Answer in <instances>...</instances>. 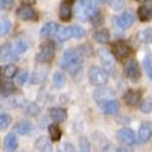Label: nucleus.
<instances>
[{
	"mask_svg": "<svg viewBox=\"0 0 152 152\" xmlns=\"http://www.w3.org/2000/svg\"><path fill=\"white\" fill-rule=\"evenodd\" d=\"M61 67L66 72H69L70 75H76L82 67V59H81L79 52H76V50L64 52V55L61 58Z\"/></svg>",
	"mask_w": 152,
	"mask_h": 152,
	"instance_id": "f257e3e1",
	"label": "nucleus"
},
{
	"mask_svg": "<svg viewBox=\"0 0 152 152\" xmlns=\"http://www.w3.org/2000/svg\"><path fill=\"white\" fill-rule=\"evenodd\" d=\"M97 14H100V12L91 0H81L76 6V15L81 20H91Z\"/></svg>",
	"mask_w": 152,
	"mask_h": 152,
	"instance_id": "f03ea898",
	"label": "nucleus"
},
{
	"mask_svg": "<svg viewBox=\"0 0 152 152\" xmlns=\"http://www.w3.org/2000/svg\"><path fill=\"white\" fill-rule=\"evenodd\" d=\"M88 78H90V82L97 85V87H102L108 82V73L102 69V67H91L88 70Z\"/></svg>",
	"mask_w": 152,
	"mask_h": 152,
	"instance_id": "7ed1b4c3",
	"label": "nucleus"
},
{
	"mask_svg": "<svg viewBox=\"0 0 152 152\" xmlns=\"http://www.w3.org/2000/svg\"><path fill=\"white\" fill-rule=\"evenodd\" d=\"M53 56H55L53 47L50 44H44V46H41L40 52H38V55H37V61L38 62H50L53 59Z\"/></svg>",
	"mask_w": 152,
	"mask_h": 152,
	"instance_id": "20e7f679",
	"label": "nucleus"
},
{
	"mask_svg": "<svg viewBox=\"0 0 152 152\" xmlns=\"http://www.w3.org/2000/svg\"><path fill=\"white\" fill-rule=\"evenodd\" d=\"M117 138H119V142H122L123 145L126 146H131V145H135L137 142V137L134 134V131L128 129V128H123L117 132Z\"/></svg>",
	"mask_w": 152,
	"mask_h": 152,
	"instance_id": "39448f33",
	"label": "nucleus"
},
{
	"mask_svg": "<svg viewBox=\"0 0 152 152\" xmlns=\"http://www.w3.org/2000/svg\"><path fill=\"white\" fill-rule=\"evenodd\" d=\"M152 137V123L151 122H145L140 126V131L137 135V142L138 143H148Z\"/></svg>",
	"mask_w": 152,
	"mask_h": 152,
	"instance_id": "423d86ee",
	"label": "nucleus"
},
{
	"mask_svg": "<svg viewBox=\"0 0 152 152\" xmlns=\"http://www.w3.org/2000/svg\"><path fill=\"white\" fill-rule=\"evenodd\" d=\"M28 49V43L23 38H17V40L11 44V52H12V59H17L20 55H23Z\"/></svg>",
	"mask_w": 152,
	"mask_h": 152,
	"instance_id": "0eeeda50",
	"label": "nucleus"
},
{
	"mask_svg": "<svg viewBox=\"0 0 152 152\" xmlns=\"http://www.w3.org/2000/svg\"><path fill=\"white\" fill-rule=\"evenodd\" d=\"M17 15H18L21 20H26V21L37 20V12H35V9H34L31 5H23V6H20L18 11H17Z\"/></svg>",
	"mask_w": 152,
	"mask_h": 152,
	"instance_id": "6e6552de",
	"label": "nucleus"
},
{
	"mask_svg": "<svg viewBox=\"0 0 152 152\" xmlns=\"http://www.w3.org/2000/svg\"><path fill=\"white\" fill-rule=\"evenodd\" d=\"M134 20H135V17H134L132 12L126 11V12H123V14H120L117 17V24H119V28H122V29H128L129 26L134 24Z\"/></svg>",
	"mask_w": 152,
	"mask_h": 152,
	"instance_id": "1a4fd4ad",
	"label": "nucleus"
},
{
	"mask_svg": "<svg viewBox=\"0 0 152 152\" xmlns=\"http://www.w3.org/2000/svg\"><path fill=\"white\" fill-rule=\"evenodd\" d=\"M113 53L116 55L117 59H125L126 56L129 55V47L125 41H117L116 44L113 46Z\"/></svg>",
	"mask_w": 152,
	"mask_h": 152,
	"instance_id": "9d476101",
	"label": "nucleus"
},
{
	"mask_svg": "<svg viewBox=\"0 0 152 152\" xmlns=\"http://www.w3.org/2000/svg\"><path fill=\"white\" fill-rule=\"evenodd\" d=\"M94 99H96V102L102 107L105 102H108V100H111L114 97H113V91L108 90V88H97L96 93H94Z\"/></svg>",
	"mask_w": 152,
	"mask_h": 152,
	"instance_id": "9b49d317",
	"label": "nucleus"
},
{
	"mask_svg": "<svg viewBox=\"0 0 152 152\" xmlns=\"http://www.w3.org/2000/svg\"><path fill=\"white\" fill-rule=\"evenodd\" d=\"M125 73H126V76H128L129 79L137 81L138 78H140V70H138L137 62L135 61H129L128 64H126V67H125Z\"/></svg>",
	"mask_w": 152,
	"mask_h": 152,
	"instance_id": "f8f14e48",
	"label": "nucleus"
},
{
	"mask_svg": "<svg viewBox=\"0 0 152 152\" xmlns=\"http://www.w3.org/2000/svg\"><path fill=\"white\" fill-rule=\"evenodd\" d=\"M58 31H59L58 24H56V23H53V21H49V23H46L44 26L41 28V35H43L44 38H50V37L56 35V34H58Z\"/></svg>",
	"mask_w": 152,
	"mask_h": 152,
	"instance_id": "ddd939ff",
	"label": "nucleus"
},
{
	"mask_svg": "<svg viewBox=\"0 0 152 152\" xmlns=\"http://www.w3.org/2000/svg\"><path fill=\"white\" fill-rule=\"evenodd\" d=\"M99 58L102 61V64H105L108 69H113L114 66V59H113V53L107 49H100L99 50Z\"/></svg>",
	"mask_w": 152,
	"mask_h": 152,
	"instance_id": "4468645a",
	"label": "nucleus"
},
{
	"mask_svg": "<svg viewBox=\"0 0 152 152\" xmlns=\"http://www.w3.org/2000/svg\"><path fill=\"white\" fill-rule=\"evenodd\" d=\"M32 131V123L28 122V120H20L15 123V132L17 134H21V135H26Z\"/></svg>",
	"mask_w": 152,
	"mask_h": 152,
	"instance_id": "2eb2a0df",
	"label": "nucleus"
},
{
	"mask_svg": "<svg viewBox=\"0 0 152 152\" xmlns=\"http://www.w3.org/2000/svg\"><path fill=\"white\" fill-rule=\"evenodd\" d=\"M17 145H18V142H17L15 134H8L5 137V151L6 152H14L17 149Z\"/></svg>",
	"mask_w": 152,
	"mask_h": 152,
	"instance_id": "dca6fc26",
	"label": "nucleus"
},
{
	"mask_svg": "<svg viewBox=\"0 0 152 152\" xmlns=\"http://www.w3.org/2000/svg\"><path fill=\"white\" fill-rule=\"evenodd\" d=\"M125 100H126V104H128V105H131V107H137L138 102H140V93L131 90V91H128V93L125 94Z\"/></svg>",
	"mask_w": 152,
	"mask_h": 152,
	"instance_id": "f3484780",
	"label": "nucleus"
},
{
	"mask_svg": "<svg viewBox=\"0 0 152 152\" xmlns=\"http://www.w3.org/2000/svg\"><path fill=\"white\" fill-rule=\"evenodd\" d=\"M50 117H52L55 122H64L67 119V113L62 108H52L50 110Z\"/></svg>",
	"mask_w": 152,
	"mask_h": 152,
	"instance_id": "a211bd4d",
	"label": "nucleus"
},
{
	"mask_svg": "<svg viewBox=\"0 0 152 152\" xmlns=\"http://www.w3.org/2000/svg\"><path fill=\"white\" fill-rule=\"evenodd\" d=\"M35 146H37V149L40 152H52V145H50V142L47 140V138H44V137L38 138V140L35 142Z\"/></svg>",
	"mask_w": 152,
	"mask_h": 152,
	"instance_id": "6ab92c4d",
	"label": "nucleus"
},
{
	"mask_svg": "<svg viewBox=\"0 0 152 152\" xmlns=\"http://www.w3.org/2000/svg\"><path fill=\"white\" fill-rule=\"evenodd\" d=\"M72 37H73L72 28H59V31L56 34V40L59 43H64V41H67L69 38H72Z\"/></svg>",
	"mask_w": 152,
	"mask_h": 152,
	"instance_id": "aec40b11",
	"label": "nucleus"
},
{
	"mask_svg": "<svg viewBox=\"0 0 152 152\" xmlns=\"http://www.w3.org/2000/svg\"><path fill=\"white\" fill-rule=\"evenodd\" d=\"M102 110H104L107 114H116V113L119 111V104H117V100L111 99V100H108V102H105V104L102 105Z\"/></svg>",
	"mask_w": 152,
	"mask_h": 152,
	"instance_id": "412c9836",
	"label": "nucleus"
},
{
	"mask_svg": "<svg viewBox=\"0 0 152 152\" xmlns=\"http://www.w3.org/2000/svg\"><path fill=\"white\" fill-rule=\"evenodd\" d=\"M59 17L62 21H69L72 18V9H70L69 3H62L59 6Z\"/></svg>",
	"mask_w": 152,
	"mask_h": 152,
	"instance_id": "4be33fe9",
	"label": "nucleus"
},
{
	"mask_svg": "<svg viewBox=\"0 0 152 152\" xmlns=\"http://www.w3.org/2000/svg\"><path fill=\"white\" fill-rule=\"evenodd\" d=\"M94 40L97 43H108L110 41V32L107 29H102V28L97 29L94 32Z\"/></svg>",
	"mask_w": 152,
	"mask_h": 152,
	"instance_id": "5701e85b",
	"label": "nucleus"
},
{
	"mask_svg": "<svg viewBox=\"0 0 152 152\" xmlns=\"http://www.w3.org/2000/svg\"><path fill=\"white\" fill-rule=\"evenodd\" d=\"M138 18H140L142 21H149L151 20V17H152V8L151 6H142L140 9H138Z\"/></svg>",
	"mask_w": 152,
	"mask_h": 152,
	"instance_id": "b1692460",
	"label": "nucleus"
},
{
	"mask_svg": "<svg viewBox=\"0 0 152 152\" xmlns=\"http://www.w3.org/2000/svg\"><path fill=\"white\" fill-rule=\"evenodd\" d=\"M17 67L14 66V64H8V66H5L3 67V70H2V75L5 76V78H15V76H17Z\"/></svg>",
	"mask_w": 152,
	"mask_h": 152,
	"instance_id": "393cba45",
	"label": "nucleus"
},
{
	"mask_svg": "<svg viewBox=\"0 0 152 152\" xmlns=\"http://www.w3.org/2000/svg\"><path fill=\"white\" fill-rule=\"evenodd\" d=\"M137 40L140 43H149L152 40V31L151 29H143L137 34Z\"/></svg>",
	"mask_w": 152,
	"mask_h": 152,
	"instance_id": "a878e982",
	"label": "nucleus"
},
{
	"mask_svg": "<svg viewBox=\"0 0 152 152\" xmlns=\"http://www.w3.org/2000/svg\"><path fill=\"white\" fill-rule=\"evenodd\" d=\"M49 134H50V138H52L53 142H58L61 138V129L58 128L56 125H50L49 126Z\"/></svg>",
	"mask_w": 152,
	"mask_h": 152,
	"instance_id": "bb28decb",
	"label": "nucleus"
},
{
	"mask_svg": "<svg viewBox=\"0 0 152 152\" xmlns=\"http://www.w3.org/2000/svg\"><path fill=\"white\" fill-rule=\"evenodd\" d=\"M9 31H11V21L6 17H3L2 21H0V34L6 35V34H9Z\"/></svg>",
	"mask_w": 152,
	"mask_h": 152,
	"instance_id": "cd10ccee",
	"label": "nucleus"
},
{
	"mask_svg": "<svg viewBox=\"0 0 152 152\" xmlns=\"http://www.w3.org/2000/svg\"><path fill=\"white\" fill-rule=\"evenodd\" d=\"M0 52H2V59H3V61H9V59H12V52H11V46H9V44L2 46Z\"/></svg>",
	"mask_w": 152,
	"mask_h": 152,
	"instance_id": "c85d7f7f",
	"label": "nucleus"
},
{
	"mask_svg": "<svg viewBox=\"0 0 152 152\" xmlns=\"http://www.w3.org/2000/svg\"><path fill=\"white\" fill-rule=\"evenodd\" d=\"M24 110H26V113L29 114V116H37V114L40 113V108L32 102H28L26 105H24Z\"/></svg>",
	"mask_w": 152,
	"mask_h": 152,
	"instance_id": "c756f323",
	"label": "nucleus"
},
{
	"mask_svg": "<svg viewBox=\"0 0 152 152\" xmlns=\"http://www.w3.org/2000/svg\"><path fill=\"white\" fill-rule=\"evenodd\" d=\"M28 76H29V73H28L26 70L18 72V73H17V76H15V82H17V85H23L24 82L28 81Z\"/></svg>",
	"mask_w": 152,
	"mask_h": 152,
	"instance_id": "7c9ffc66",
	"label": "nucleus"
},
{
	"mask_svg": "<svg viewBox=\"0 0 152 152\" xmlns=\"http://www.w3.org/2000/svg\"><path fill=\"white\" fill-rule=\"evenodd\" d=\"M53 82H55V85H56V87H64V84H66V78H64V75H62L61 72H56V73L53 75Z\"/></svg>",
	"mask_w": 152,
	"mask_h": 152,
	"instance_id": "2f4dec72",
	"label": "nucleus"
},
{
	"mask_svg": "<svg viewBox=\"0 0 152 152\" xmlns=\"http://www.w3.org/2000/svg\"><path fill=\"white\" fill-rule=\"evenodd\" d=\"M12 93H14V84H11V82L2 84V96H9Z\"/></svg>",
	"mask_w": 152,
	"mask_h": 152,
	"instance_id": "473e14b6",
	"label": "nucleus"
},
{
	"mask_svg": "<svg viewBox=\"0 0 152 152\" xmlns=\"http://www.w3.org/2000/svg\"><path fill=\"white\" fill-rule=\"evenodd\" d=\"M9 123H11V117L8 116V114H5V113L0 114V128H2V129L8 128Z\"/></svg>",
	"mask_w": 152,
	"mask_h": 152,
	"instance_id": "72a5a7b5",
	"label": "nucleus"
},
{
	"mask_svg": "<svg viewBox=\"0 0 152 152\" xmlns=\"http://www.w3.org/2000/svg\"><path fill=\"white\" fill-rule=\"evenodd\" d=\"M72 32H73L75 38H84L85 37V31L81 26H72Z\"/></svg>",
	"mask_w": 152,
	"mask_h": 152,
	"instance_id": "f704fd0d",
	"label": "nucleus"
},
{
	"mask_svg": "<svg viewBox=\"0 0 152 152\" xmlns=\"http://www.w3.org/2000/svg\"><path fill=\"white\" fill-rule=\"evenodd\" d=\"M145 69H146V73H148V76L152 79V62H151V55H146L145 56Z\"/></svg>",
	"mask_w": 152,
	"mask_h": 152,
	"instance_id": "c9c22d12",
	"label": "nucleus"
},
{
	"mask_svg": "<svg viewBox=\"0 0 152 152\" xmlns=\"http://www.w3.org/2000/svg\"><path fill=\"white\" fill-rule=\"evenodd\" d=\"M46 79V72H35L34 78H32V82L34 84H40Z\"/></svg>",
	"mask_w": 152,
	"mask_h": 152,
	"instance_id": "e433bc0d",
	"label": "nucleus"
},
{
	"mask_svg": "<svg viewBox=\"0 0 152 152\" xmlns=\"http://www.w3.org/2000/svg\"><path fill=\"white\" fill-rule=\"evenodd\" d=\"M123 5H125L123 0H110V6H111L113 9H116V11L122 9V8H123Z\"/></svg>",
	"mask_w": 152,
	"mask_h": 152,
	"instance_id": "4c0bfd02",
	"label": "nucleus"
},
{
	"mask_svg": "<svg viewBox=\"0 0 152 152\" xmlns=\"http://www.w3.org/2000/svg\"><path fill=\"white\" fill-rule=\"evenodd\" d=\"M142 111L143 113H152V99H148V100H145V102L142 104Z\"/></svg>",
	"mask_w": 152,
	"mask_h": 152,
	"instance_id": "58836bf2",
	"label": "nucleus"
},
{
	"mask_svg": "<svg viewBox=\"0 0 152 152\" xmlns=\"http://www.w3.org/2000/svg\"><path fill=\"white\" fill-rule=\"evenodd\" d=\"M12 5H14V0H0V6L5 11H9L12 8Z\"/></svg>",
	"mask_w": 152,
	"mask_h": 152,
	"instance_id": "ea45409f",
	"label": "nucleus"
},
{
	"mask_svg": "<svg viewBox=\"0 0 152 152\" xmlns=\"http://www.w3.org/2000/svg\"><path fill=\"white\" fill-rule=\"evenodd\" d=\"M59 152H75V149H73V146H72L70 143H66V145L61 146Z\"/></svg>",
	"mask_w": 152,
	"mask_h": 152,
	"instance_id": "a19ab883",
	"label": "nucleus"
},
{
	"mask_svg": "<svg viewBox=\"0 0 152 152\" xmlns=\"http://www.w3.org/2000/svg\"><path fill=\"white\" fill-rule=\"evenodd\" d=\"M79 152H90V146L87 145L85 140H81V151Z\"/></svg>",
	"mask_w": 152,
	"mask_h": 152,
	"instance_id": "79ce46f5",
	"label": "nucleus"
},
{
	"mask_svg": "<svg viewBox=\"0 0 152 152\" xmlns=\"http://www.w3.org/2000/svg\"><path fill=\"white\" fill-rule=\"evenodd\" d=\"M79 49H81V50H85L82 55H85V56H90V55H91V47H90V46H81Z\"/></svg>",
	"mask_w": 152,
	"mask_h": 152,
	"instance_id": "37998d69",
	"label": "nucleus"
},
{
	"mask_svg": "<svg viewBox=\"0 0 152 152\" xmlns=\"http://www.w3.org/2000/svg\"><path fill=\"white\" fill-rule=\"evenodd\" d=\"M117 152H131L129 149H125V148H120V149H117Z\"/></svg>",
	"mask_w": 152,
	"mask_h": 152,
	"instance_id": "c03bdc74",
	"label": "nucleus"
},
{
	"mask_svg": "<svg viewBox=\"0 0 152 152\" xmlns=\"http://www.w3.org/2000/svg\"><path fill=\"white\" fill-rule=\"evenodd\" d=\"M137 2H140V3H146L148 0H137Z\"/></svg>",
	"mask_w": 152,
	"mask_h": 152,
	"instance_id": "a18cd8bd",
	"label": "nucleus"
},
{
	"mask_svg": "<svg viewBox=\"0 0 152 152\" xmlns=\"http://www.w3.org/2000/svg\"><path fill=\"white\" fill-rule=\"evenodd\" d=\"M96 2H99V3H104V2H105V0H96Z\"/></svg>",
	"mask_w": 152,
	"mask_h": 152,
	"instance_id": "49530a36",
	"label": "nucleus"
},
{
	"mask_svg": "<svg viewBox=\"0 0 152 152\" xmlns=\"http://www.w3.org/2000/svg\"><path fill=\"white\" fill-rule=\"evenodd\" d=\"M66 2H67V3H72V2H75V0H66Z\"/></svg>",
	"mask_w": 152,
	"mask_h": 152,
	"instance_id": "de8ad7c7",
	"label": "nucleus"
}]
</instances>
